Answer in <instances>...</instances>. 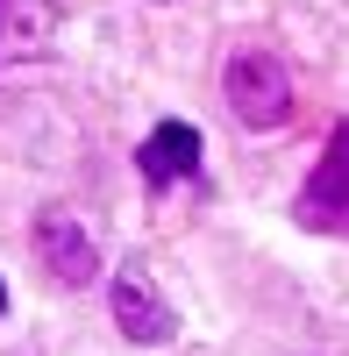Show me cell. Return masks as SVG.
Segmentation results:
<instances>
[{"label": "cell", "mask_w": 349, "mask_h": 356, "mask_svg": "<svg viewBox=\"0 0 349 356\" xmlns=\"http://www.w3.org/2000/svg\"><path fill=\"white\" fill-rule=\"evenodd\" d=\"M342 129H349V122H342Z\"/></svg>", "instance_id": "ba28073f"}, {"label": "cell", "mask_w": 349, "mask_h": 356, "mask_svg": "<svg viewBox=\"0 0 349 356\" xmlns=\"http://www.w3.org/2000/svg\"><path fill=\"white\" fill-rule=\"evenodd\" d=\"M136 164H143L150 186H179V178H193L200 171V129L193 122H157L150 143L136 150Z\"/></svg>", "instance_id": "5b68a950"}, {"label": "cell", "mask_w": 349, "mask_h": 356, "mask_svg": "<svg viewBox=\"0 0 349 356\" xmlns=\"http://www.w3.org/2000/svg\"><path fill=\"white\" fill-rule=\"evenodd\" d=\"M0 314H8V285H0Z\"/></svg>", "instance_id": "8992f818"}, {"label": "cell", "mask_w": 349, "mask_h": 356, "mask_svg": "<svg viewBox=\"0 0 349 356\" xmlns=\"http://www.w3.org/2000/svg\"><path fill=\"white\" fill-rule=\"evenodd\" d=\"M221 100L243 129H285L293 122V72H285L278 50H236L228 57V79H221Z\"/></svg>", "instance_id": "6da1fadb"}, {"label": "cell", "mask_w": 349, "mask_h": 356, "mask_svg": "<svg viewBox=\"0 0 349 356\" xmlns=\"http://www.w3.org/2000/svg\"><path fill=\"white\" fill-rule=\"evenodd\" d=\"M29 243H36V257H43V271L57 278V285H93L100 278V257H93V235H86L72 214H36V228H29Z\"/></svg>", "instance_id": "277c9868"}, {"label": "cell", "mask_w": 349, "mask_h": 356, "mask_svg": "<svg viewBox=\"0 0 349 356\" xmlns=\"http://www.w3.org/2000/svg\"><path fill=\"white\" fill-rule=\"evenodd\" d=\"M293 221L314 228V235H349V129L328 136L321 164L307 171V186L293 200Z\"/></svg>", "instance_id": "7a4b0ae2"}, {"label": "cell", "mask_w": 349, "mask_h": 356, "mask_svg": "<svg viewBox=\"0 0 349 356\" xmlns=\"http://www.w3.org/2000/svg\"><path fill=\"white\" fill-rule=\"evenodd\" d=\"M114 328H122L129 342H143V349H164L171 335H179V314H171V300L150 285L143 264H129V271L114 278Z\"/></svg>", "instance_id": "3957f363"}, {"label": "cell", "mask_w": 349, "mask_h": 356, "mask_svg": "<svg viewBox=\"0 0 349 356\" xmlns=\"http://www.w3.org/2000/svg\"><path fill=\"white\" fill-rule=\"evenodd\" d=\"M157 8H171V0H157Z\"/></svg>", "instance_id": "52a82bcc"}]
</instances>
